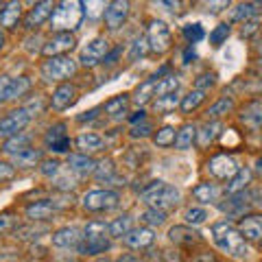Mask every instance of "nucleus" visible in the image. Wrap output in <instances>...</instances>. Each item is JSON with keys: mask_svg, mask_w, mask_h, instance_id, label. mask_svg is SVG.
<instances>
[{"mask_svg": "<svg viewBox=\"0 0 262 262\" xmlns=\"http://www.w3.org/2000/svg\"><path fill=\"white\" fill-rule=\"evenodd\" d=\"M212 241H214V245L221 251L229 253V256L243 258V256H247V253H249L247 241H245L243 234L232 223H227V221H223V223H216L214 227H212Z\"/></svg>", "mask_w": 262, "mask_h": 262, "instance_id": "f257e3e1", "label": "nucleus"}, {"mask_svg": "<svg viewBox=\"0 0 262 262\" xmlns=\"http://www.w3.org/2000/svg\"><path fill=\"white\" fill-rule=\"evenodd\" d=\"M179 199H182V192L177 190L175 186H170L166 182H151L149 186L144 188L140 192V201L146 203L149 208H155V210H164L166 212L168 208H175Z\"/></svg>", "mask_w": 262, "mask_h": 262, "instance_id": "f03ea898", "label": "nucleus"}, {"mask_svg": "<svg viewBox=\"0 0 262 262\" xmlns=\"http://www.w3.org/2000/svg\"><path fill=\"white\" fill-rule=\"evenodd\" d=\"M83 15H85L83 3H59V5H55L51 29L55 33H70L81 27Z\"/></svg>", "mask_w": 262, "mask_h": 262, "instance_id": "7ed1b4c3", "label": "nucleus"}, {"mask_svg": "<svg viewBox=\"0 0 262 262\" xmlns=\"http://www.w3.org/2000/svg\"><path fill=\"white\" fill-rule=\"evenodd\" d=\"M39 72H42V79L51 81V83L53 81H66V79H70L77 72V61L72 59V57H68V55L48 57V59L42 63Z\"/></svg>", "mask_w": 262, "mask_h": 262, "instance_id": "20e7f679", "label": "nucleus"}, {"mask_svg": "<svg viewBox=\"0 0 262 262\" xmlns=\"http://www.w3.org/2000/svg\"><path fill=\"white\" fill-rule=\"evenodd\" d=\"M81 206L85 212H110L120 206V194L116 190H90L83 194Z\"/></svg>", "mask_w": 262, "mask_h": 262, "instance_id": "39448f33", "label": "nucleus"}, {"mask_svg": "<svg viewBox=\"0 0 262 262\" xmlns=\"http://www.w3.org/2000/svg\"><path fill=\"white\" fill-rule=\"evenodd\" d=\"M33 118V114L27 107H18L9 112L5 118H0V138H13L22 134V129L29 125Z\"/></svg>", "mask_w": 262, "mask_h": 262, "instance_id": "423d86ee", "label": "nucleus"}, {"mask_svg": "<svg viewBox=\"0 0 262 262\" xmlns=\"http://www.w3.org/2000/svg\"><path fill=\"white\" fill-rule=\"evenodd\" d=\"M146 39H149V48L153 53H158V55H164L170 48V44H173L170 29L166 27V22H162V20H151Z\"/></svg>", "mask_w": 262, "mask_h": 262, "instance_id": "0eeeda50", "label": "nucleus"}, {"mask_svg": "<svg viewBox=\"0 0 262 262\" xmlns=\"http://www.w3.org/2000/svg\"><path fill=\"white\" fill-rule=\"evenodd\" d=\"M110 53V42L105 37H94L92 42H88L83 48H81V55H79V61L81 66L85 68H94L101 61H105V57Z\"/></svg>", "mask_w": 262, "mask_h": 262, "instance_id": "6e6552de", "label": "nucleus"}, {"mask_svg": "<svg viewBox=\"0 0 262 262\" xmlns=\"http://www.w3.org/2000/svg\"><path fill=\"white\" fill-rule=\"evenodd\" d=\"M208 170H210V175L216 177V179H232L241 170V166H238V162H236L234 155L219 153L208 162Z\"/></svg>", "mask_w": 262, "mask_h": 262, "instance_id": "1a4fd4ad", "label": "nucleus"}, {"mask_svg": "<svg viewBox=\"0 0 262 262\" xmlns=\"http://www.w3.org/2000/svg\"><path fill=\"white\" fill-rule=\"evenodd\" d=\"M68 125L66 122H55L53 127H48L46 136H44V146L53 153H68L70 149V138L66 134Z\"/></svg>", "mask_w": 262, "mask_h": 262, "instance_id": "9d476101", "label": "nucleus"}, {"mask_svg": "<svg viewBox=\"0 0 262 262\" xmlns=\"http://www.w3.org/2000/svg\"><path fill=\"white\" fill-rule=\"evenodd\" d=\"M75 44H77V39L72 33H55V35L42 46V53L46 55V59L48 57H61L68 51H72Z\"/></svg>", "mask_w": 262, "mask_h": 262, "instance_id": "9b49d317", "label": "nucleus"}, {"mask_svg": "<svg viewBox=\"0 0 262 262\" xmlns=\"http://www.w3.org/2000/svg\"><path fill=\"white\" fill-rule=\"evenodd\" d=\"M127 15H129V3H125V0H114V3L105 5L103 18H105V24H107L110 31L120 29L122 22L127 20Z\"/></svg>", "mask_w": 262, "mask_h": 262, "instance_id": "f8f14e48", "label": "nucleus"}, {"mask_svg": "<svg viewBox=\"0 0 262 262\" xmlns=\"http://www.w3.org/2000/svg\"><path fill=\"white\" fill-rule=\"evenodd\" d=\"M53 11H55V5L53 3H37L33 9L27 13V18H24V29H37V27H42L44 22H51L53 18Z\"/></svg>", "mask_w": 262, "mask_h": 262, "instance_id": "ddd939ff", "label": "nucleus"}, {"mask_svg": "<svg viewBox=\"0 0 262 262\" xmlns=\"http://www.w3.org/2000/svg\"><path fill=\"white\" fill-rule=\"evenodd\" d=\"M153 241H155V234L151 227H134L131 232L122 236V243L129 249H146L153 245Z\"/></svg>", "mask_w": 262, "mask_h": 262, "instance_id": "4468645a", "label": "nucleus"}, {"mask_svg": "<svg viewBox=\"0 0 262 262\" xmlns=\"http://www.w3.org/2000/svg\"><path fill=\"white\" fill-rule=\"evenodd\" d=\"M168 72V68L164 66L162 70H158L155 75H151L149 79L144 81V83H140L136 88V94H134V101H136V105H144V103H149L151 98L155 96V90H158V83H160V79L164 77Z\"/></svg>", "mask_w": 262, "mask_h": 262, "instance_id": "2eb2a0df", "label": "nucleus"}, {"mask_svg": "<svg viewBox=\"0 0 262 262\" xmlns=\"http://www.w3.org/2000/svg\"><path fill=\"white\" fill-rule=\"evenodd\" d=\"M59 210V206L53 201V199H39V201H33L24 208V214L31 221H46L48 216H53L55 212Z\"/></svg>", "mask_w": 262, "mask_h": 262, "instance_id": "dca6fc26", "label": "nucleus"}, {"mask_svg": "<svg viewBox=\"0 0 262 262\" xmlns=\"http://www.w3.org/2000/svg\"><path fill=\"white\" fill-rule=\"evenodd\" d=\"M51 241L55 247L59 249H68V247H79V243L83 241V236H81V229L79 227H61L57 229V232L51 236Z\"/></svg>", "mask_w": 262, "mask_h": 262, "instance_id": "f3484780", "label": "nucleus"}, {"mask_svg": "<svg viewBox=\"0 0 262 262\" xmlns=\"http://www.w3.org/2000/svg\"><path fill=\"white\" fill-rule=\"evenodd\" d=\"M238 232L245 241L262 243V214H249L238 223Z\"/></svg>", "mask_w": 262, "mask_h": 262, "instance_id": "a211bd4d", "label": "nucleus"}, {"mask_svg": "<svg viewBox=\"0 0 262 262\" xmlns=\"http://www.w3.org/2000/svg\"><path fill=\"white\" fill-rule=\"evenodd\" d=\"M238 120L249 129H260L262 127V98L247 103L238 114Z\"/></svg>", "mask_w": 262, "mask_h": 262, "instance_id": "6ab92c4d", "label": "nucleus"}, {"mask_svg": "<svg viewBox=\"0 0 262 262\" xmlns=\"http://www.w3.org/2000/svg\"><path fill=\"white\" fill-rule=\"evenodd\" d=\"M77 101V85L72 83H61L59 88L53 92V98H51V105L55 110H66L70 107L72 103Z\"/></svg>", "mask_w": 262, "mask_h": 262, "instance_id": "aec40b11", "label": "nucleus"}, {"mask_svg": "<svg viewBox=\"0 0 262 262\" xmlns=\"http://www.w3.org/2000/svg\"><path fill=\"white\" fill-rule=\"evenodd\" d=\"M96 166H98V164H96L92 158H88V155H83V153H72V155H68V168L72 170V173L81 175V177H85V175H94Z\"/></svg>", "mask_w": 262, "mask_h": 262, "instance_id": "412c9836", "label": "nucleus"}, {"mask_svg": "<svg viewBox=\"0 0 262 262\" xmlns=\"http://www.w3.org/2000/svg\"><path fill=\"white\" fill-rule=\"evenodd\" d=\"M168 238L173 241L175 245H188V247H190V245L201 241V234L194 232L190 225H175V227H170Z\"/></svg>", "mask_w": 262, "mask_h": 262, "instance_id": "4be33fe9", "label": "nucleus"}, {"mask_svg": "<svg viewBox=\"0 0 262 262\" xmlns=\"http://www.w3.org/2000/svg\"><path fill=\"white\" fill-rule=\"evenodd\" d=\"M110 247H112L110 236H105V238H83L79 243L77 251L81 256H98V253H105Z\"/></svg>", "mask_w": 262, "mask_h": 262, "instance_id": "5701e85b", "label": "nucleus"}, {"mask_svg": "<svg viewBox=\"0 0 262 262\" xmlns=\"http://www.w3.org/2000/svg\"><path fill=\"white\" fill-rule=\"evenodd\" d=\"M223 131V122L219 120H208L206 125H201L199 131H196V140H199V146H208L216 140Z\"/></svg>", "mask_w": 262, "mask_h": 262, "instance_id": "b1692460", "label": "nucleus"}, {"mask_svg": "<svg viewBox=\"0 0 262 262\" xmlns=\"http://www.w3.org/2000/svg\"><path fill=\"white\" fill-rule=\"evenodd\" d=\"M260 11H262V3H241V5H236V9H232L229 20L232 22H249V20H253V15H258Z\"/></svg>", "mask_w": 262, "mask_h": 262, "instance_id": "393cba45", "label": "nucleus"}, {"mask_svg": "<svg viewBox=\"0 0 262 262\" xmlns=\"http://www.w3.org/2000/svg\"><path fill=\"white\" fill-rule=\"evenodd\" d=\"M22 18V5L20 3H7L3 13H0V24H3L5 29H15L18 27V22Z\"/></svg>", "mask_w": 262, "mask_h": 262, "instance_id": "a878e982", "label": "nucleus"}, {"mask_svg": "<svg viewBox=\"0 0 262 262\" xmlns=\"http://www.w3.org/2000/svg\"><path fill=\"white\" fill-rule=\"evenodd\" d=\"M75 144H77V149L83 153V155H88V153H94V151H101L103 149V138L98 136V134H81L77 140H75Z\"/></svg>", "mask_w": 262, "mask_h": 262, "instance_id": "bb28decb", "label": "nucleus"}, {"mask_svg": "<svg viewBox=\"0 0 262 262\" xmlns=\"http://www.w3.org/2000/svg\"><path fill=\"white\" fill-rule=\"evenodd\" d=\"M194 140H196V127L192 125V122H186V125H182V127L177 129L175 149H179V151H186V149H190Z\"/></svg>", "mask_w": 262, "mask_h": 262, "instance_id": "cd10ccee", "label": "nucleus"}, {"mask_svg": "<svg viewBox=\"0 0 262 262\" xmlns=\"http://www.w3.org/2000/svg\"><path fill=\"white\" fill-rule=\"evenodd\" d=\"M219 194H221V190L216 188V184H210V182H203L192 188V196L201 203H214V201H219Z\"/></svg>", "mask_w": 262, "mask_h": 262, "instance_id": "c85d7f7f", "label": "nucleus"}, {"mask_svg": "<svg viewBox=\"0 0 262 262\" xmlns=\"http://www.w3.org/2000/svg\"><path fill=\"white\" fill-rule=\"evenodd\" d=\"M251 182V168H247V166H241V170L238 173H236L232 179H229V184H227V188H225V192L227 194H238L241 190H245V188H247V184Z\"/></svg>", "mask_w": 262, "mask_h": 262, "instance_id": "c756f323", "label": "nucleus"}, {"mask_svg": "<svg viewBox=\"0 0 262 262\" xmlns=\"http://www.w3.org/2000/svg\"><path fill=\"white\" fill-rule=\"evenodd\" d=\"M35 164H42V151L39 149H24L22 153L13 155V166H20V168H29V166H35Z\"/></svg>", "mask_w": 262, "mask_h": 262, "instance_id": "7c9ffc66", "label": "nucleus"}, {"mask_svg": "<svg viewBox=\"0 0 262 262\" xmlns=\"http://www.w3.org/2000/svg\"><path fill=\"white\" fill-rule=\"evenodd\" d=\"M31 90V79L29 77H15L9 81V88H7V101H15V98L24 96Z\"/></svg>", "mask_w": 262, "mask_h": 262, "instance_id": "2f4dec72", "label": "nucleus"}, {"mask_svg": "<svg viewBox=\"0 0 262 262\" xmlns=\"http://www.w3.org/2000/svg\"><path fill=\"white\" fill-rule=\"evenodd\" d=\"M29 144H31V138L24 136V134H18V136L7 138V140H5L3 153H7V155H18V153H22L24 149H29Z\"/></svg>", "mask_w": 262, "mask_h": 262, "instance_id": "473e14b6", "label": "nucleus"}, {"mask_svg": "<svg viewBox=\"0 0 262 262\" xmlns=\"http://www.w3.org/2000/svg\"><path fill=\"white\" fill-rule=\"evenodd\" d=\"M177 105H182V96L177 92H170V94H164L160 98L153 101V110L160 112V114H166V112H175Z\"/></svg>", "mask_w": 262, "mask_h": 262, "instance_id": "72a5a7b5", "label": "nucleus"}, {"mask_svg": "<svg viewBox=\"0 0 262 262\" xmlns=\"http://www.w3.org/2000/svg\"><path fill=\"white\" fill-rule=\"evenodd\" d=\"M127 105H129V94H118L103 105V112L110 114V116H120V114L127 112Z\"/></svg>", "mask_w": 262, "mask_h": 262, "instance_id": "f704fd0d", "label": "nucleus"}, {"mask_svg": "<svg viewBox=\"0 0 262 262\" xmlns=\"http://www.w3.org/2000/svg\"><path fill=\"white\" fill-rule=\"evenodd\" d=\"M131 219L129 214H122V216H118L116 221H112V223L107 225V232H110V236H114V238H122L127 232H131Z\"/></svg>", "mask_w": 262, "mask_h": 262, "instance_id": "c9c22d12", "label": "nucleus"}, {"mask_svg": "<svg viewBox=\"0 0 262 262\" xmlns=\"http://www.w3.org/2000/svg\"><path fill=\"white\" fill-rule=\"evenodd\" d=\"M206 101V92L203 90H192V92H188L184 98H182V112H186V114H190V112H194L199 105Z\"/></svg>", "mask_w": 262, "mask_h": 262, "instance_id": "e433bc0d", "label": "nucleus"}, {"mask_svg": "<svg viewBox=\"0 0 262 262\" xmlns=\"http://www.w3.org/2000/svg\"><path fill=\"white\" fill-rule=\"evenodd\" d=\"M94 177L98 179V182H116V179H120L116 175V166H114L112 160H103L101 164H98L96 170H94Z\"/></svg>", "mask_w": 262, "mask_h": 262, "instance_id": "4c0bfd02", "label": "nucleus"}, {"mask_svg": "<svg viewBox=\"0 0 262 262\" xmlns=\"http://www.w3.org/2000/svg\"><path fill=\"white\" fill-rule=\"evenodd\" d=\"M140 221L146 227H160V225L166 223V212H164V210H155V208H146L140 214Z\"/></svg>", "mask_w": 262, "mask_h": 262, "instance_id": "58836bf2", "label": "nucleus"}, {"mask_svg": "<svg viewBox=\"0 0 262 262\" xmlns=\"http://www.w3.org/2000/svg\"><path fill=\"white\" fill-rule=\"evenodd\" d=\"M232 110H234V101H232V98H227V96H223V98H219L214 105H210L206 114H208V118L214 120L219 116H223V114H229Z\"/></svg>", "mask_w": 262, "mask_h": 262, "instance_id": "ea45409f", "label": "nucleus"}, {"mask_svg": "<svg viewBox=\"0 0 262 262\" xmlns=\"http://www.w3.org/2000/svg\"><path fill=\"white\" fill-rule=\"evenodd\" d=\"M184 219H186V225H203L206 221L210 219V212L206 210V208H188L186 210V214H184Z\"/></svg>", "mask_w": 262, "mask_h": 262, "instance_id": "a19ab883", "label": "nucleus"}, {"mask_svg": "<svg viewBox=\"0 0 262 262\" xmlns=\"http://www.w3.org/2000/svg\"><path fill=\"white\" fill-rule=\"evenodd\" d=\"M175 138H177V131L173 127H162L158 134L153 136V142L162 146V149H166V146H173L175 144Z\"/></svg>", "mask_w": 262, "mask_h": 262, "instance_id": "79ce46f5", "label": "nucleus"}, {"mask_svg": "<svg viewBox=\"0 0 262 262\" xmlns=\"http://www.w3.org/2000/svg\"><path fill=\"white\" fill-rule=\"evenodd\" d=\"M184 37H186V42L194 46L196 42H201L203 37H206V31H203V27L199 22H194V24H186L184 27Z\"/></svg>", "mask_w": 262, "mask_h": 262, "instance_id": "37998d69", "label": "nucleus"}, {"mask_svg": "<svg viewBox=\"0 0 262 262\" xmlns=\"http://www.w3.org/2000/svg\"><path fill=\"white\" fill-rule=\"evenodd\" d=\"M105 234H110V232L103 221H90L83 229V238H105Z\"/></svg>", "mask_w": 262, "mask_h": 262, "instance_id": "c03bdc74", "label": "nucleus"}, {"mask_svg": "<svg viewBox=\"0 0 262 262\" xmlns=\"http://www.w3.org/2000/svg\"><path fill=\"white\" fill-rule=\"evenodd\" d=\"M149 51H151V48H149V39H146V35H140V37H136V39H134V44H131L129 59H131V61H136L138 57H144Z\"/></svg>", "mask_w": 262, "mask_h": 262, "instance_id": "a18cd8bd", "label": "nucleus"}, {"mask_svg": "<svg viewBox=\"0 0 262 262\" xmlns=\"http://www.w3.org/2000/svg\"><path fill=\"white\" fill-rule=\"evenodd\" d=\"M177 88H179V81L177 77L173 75H166V77H162L160 79V83H158V90H155V96H164V94H170V92H177Z\"/></svg>", "mask_w": 262, "mask_h": 262, "instance_id": "49530a36", "label": "nucleus"}, {"mask_svg": "<svg viewBox=\"0 0 262 262\" xmlns=\"http://www.w3.org/2000/svg\"><path fill=\"white\" fill-rule=\"evenodd\" d=\"M229 33H232V27H229V24H219V27L210 33V44L212 46H221L229 37Z\"/></svg>", "mask_w": 262, "mask_h": 262, "instance_id": "de8ad7c7", "label": "nucleus"}, {"mask_svg": "<svg viewBox=\"0 0 262 262\" xmlns=\"http://www.w3.org/2000/svg\"><path fill=\"white\" fill-rule=\"evenodd\" d=\"M214 83H216V75H214V72H203V75L196 77L194 90H203V92H208V88H212Z\"/></svg>", "mask_w": 262, "mask_h": 262, "instance_id": "09e8293b", "label": "nucleus"}, {"mask_svg": "<svg viewBox=\"0 0 262 262\" xmlns=\"http://www.w3.org/2000/svg\"><path fill=\"white\" fill-rule=\"evenodd\" d=\"M39 170H42V175H46V177H55V175H59L61 164L57 162V160H46V162H42Z\"/></svg>", "mask_w": 262, "mask_h": 262, "instance_id": "8fccbe9b", "label": "nucleus"}, {"mask_svg": "<svg viewBox=\"0 0 262 262\" xmlns=\"http://www.w3.org/2000/svg\"><path fill=\"white\" fill-rule=\"evenodd\" d=\"M13 175H15V166H13V164L0 160V182H7V179H11Z\"/></svg>", "mask_w": 262, "mask_h": 262, "instance_id": "3c124183", "label": "nucleus"}, {"mask_svg": "<svg viewBox=\"0 0 262 262\" xmlns=\"http://www.w3.org/2000/svg\"><path fill=\"white\" fill-rule=\"evenodd\" d=\"M131 138H136V140H138V138H146V136H151V125H149V122H142V125L140 127H131V134H129Z\"/></svg>", "mask_w": 262, "mask_h": 262, "instance_id": "603ef678", "label": "nucleus"}, {"mask_svg": "<svg viewBox=\"0 0 262 262\" xmlns=\"http://www.w3.org/2000/svg\"><path fill=\"white\" fill-rule=\"evenodd\" d=\"M13 223H15V216L9 214V212H3V214H0V234L9 232V229L13 227Z\"/></svg>", "mask_w": 262, "mask_h": 262, "instance_id": "864d4df0", "label": "nucleus"}, {"mask_svg": "<svg viewBox=\"0 0 262 262\" xmlns=\"http://www.w3.org/2000/svg\"><path fill=\"white\" fill-rule=\"evenodd\" d=\"M256 31H258V20H249V22H243L241 35H243V37H251Z\"/></svg>", "mask_w": 262, "mask_h": 262, "instance_id": "5fc2aeb1", "label": "nucleus"}, {"mask_svg": "<svg viewBox=\"0 0 262 262\" xmlns=\"http://www.w3.org/2000/svg\"><path fill=\"white\" fill-rule=\"evenodd\" d=\"M9 81H11V77H7V75L0 77V103H7V88H9Z\"/></svg>", "mask_w": 262, "mask_h": 262, "instance_id": "6e6d98bb", "label": "nucleus"}, {"mask_svg": "<svg viewBox=\"0 0 262 262\" xmlns=\"http://www.w3.org/2000/svg\"><path fill=\"white\" fill-rule=\"evenodd\" d=\"M103 107H94V110H90V112H83V114H81V116L77 118L79 122H85V120H94L96 116H98V112H101Z\"/></svg>", "mask_w": 262, "mask_h": 262, "instance_id": "4d7b16f0", "label": "nucleus"}, {"mask_svg": "<svg viewBox=\"0 0 262 262\" xmlns=\"http://www.w3.org/2000/svg\"><path fill=\"white\" fill-rule=\"evenodd\" d=\"M190 262H219L212 253H201V256H196V258H192Z\"/></svg>", "mask_w": 262, "mask_h": 262, "instance_id": "13d9d810", "label": "nucleus"}, {"mask_svg": "<svg viewBox=\"0 0 262 262\" xmlns=\"http://www.w3.org/2000/svg\"><path fill=\"white\" fill-rule=\"evenodd\" d=\"M129 120H131V125H138V122H146V114L140 110V112H136L134 116L129 118Z\"/></svg>", "mask_w": 262, "mask_h": 262, "instance_id": "bf43d9fd", "label": "nucleus"}, {"mask_svg": "<svg viewBox=\"0 0 262 262\" xmlns=\"http://www.w3.org/2000/svg\"><path fill=\"white\" fill-rule=\"evenodd\" d=\"M194 57H196V53H194V48H192L190 44H188V48H186V53H184V61H186V63H190V61L194 59Z\"/></svg>", "mask_w": 262, "mask_h": 262, "instance_id": "052dcab7", "label": "nucleus"}, {"mask_svg": "<svg viewBox=\"0 0 262 262\" xmlns=\"http://www.w3.org/2000/svg\"><path fill=\"white\" fill-rule=\"evenodd\" d=\"M120 51H122V48H116V51H112L107 57H105V61H103V63H114V59H116V57L120 55Z\"/></svg>", "mask_w": 262, "mask_h": 262, "instance_id": "680f3d73", "label": "nucleus"}, {"mask_svg": "<svg viewBox=\"0 0 262 262\" xmlns=\"http://www.w3.org/2000/svg\"><path fill=\"white\" fill-rule=\"evenodd\" d=\"M116 262H138V258H136V256H129V253H127V256H122V258H118Z\"/></svg>", "mask_w": 262, "mask_h": 262, "instance_id": "e2e57ef3", "label": "nucleus"}, {"mask_svg": "<svg viewBox=\"0 0 262 262\" xmlns=\"http://www.w3.org/2000/svg\"><path fill=\"white\" fill-rule=\"evenodd\" d=\"M3 48H5V33L0 31V51H3Z\"/></svg>", "mask_w": 262, "mask_h": 262, "instance_id": "0e129e2a", "label": "nucleus"}, {"mask_svg": "<svg viewBox=\"0 0 262 262\" xmlns=\"http://www.w3.org/2000/svg\"><path fill=\"white\" fill-rule=\"evenodd\" d=\"M94 262H110V260H105V258H98V260H94Z\"/></svg>", "mask_w": 262, "mask_h": 262, "instance_id": "69168bd1", "label": "nucleus"}, {"mask_svg": "<svg viewBox=\"0 0 262 262\" xmlns=\"http://www.w3.org/2000/svg\"><path fill=\"white\" fill-rule=\"evenodd\" d=\"M3 9H5V5H3V3H0V13H3Z\"/></svg>", "mask_w": 262, "mask_h": 262, "instance_id": "338daca9", "label": "nucleus"}]
</instances>
